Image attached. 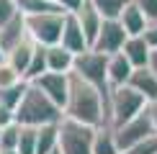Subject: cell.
I'll use <instances>...</instances> for the list:
<instances>
[{
  "instance_id": "d590c367",
  "label": "cell",
  "mask_w": 157,
  "mask_h": 154,
  "mask_svg": "<svg viewBox=\"0 0 157 154\" xmlns=\"http://www.w3.org/2000/svg\"><path fill=\"white\" fill-rule=\"evenodd\" d=\"M3 59H5V57H3V49H0V62H3Z\"/></svg>"
},
{
  "instance_id": "83f0119b",
  "label": "cell",
  "mask_w": 157,
  "mask_h": 154,
  "mask_svg": "<svg viewBox=\"0 0 157 154\" xmlns=\"http://www.w3.org/2000/svg\"><path fill=\"white\" fill-rule=\"evenodd\" d=\"M124 154H157V134L147 136L144 141H139V144H134L132 149H126Z\"/></svg>"
},
{
  "instance_id": "f1b7e54d",
  "label": "cell",
  "mask_w": 157,
  "mask_h": 154,
  "mask_svg": "<svg viewBox=\"0 0 157 154\" xmlns=\"http://www.w3.org/2000/svg\"><path fill=\"white\" fill-rule=\"evenodd\" d=\"M134 3L147 13L149 21H157V0H134Z\"/></svg>"
},
{
  "instance_id": "2e32d148",
  "label": "cell",
  "mask_w": 157,
  "mask_h": 154,
  "mask_svg": "<svg viewBox=\"0 0 157 154\" xmlns=\"http://www.w3.org/2000/svg\"><path fill=\"white\" fill-rule=\"evenodd\" d=\"M132 75H134V67H132V62L124 57V51L108 57V85H111V90L129 85Z\"/></svg>"
},
{
  "instance_id": "cb8c5ba5",
  "label": "cell",
  "mask_w": 157,
  "mask_h": 154,
  "mask_svg": "<svg viewBox=\"0 0 157 154\" xmlns=\"http://www.w3.org/2000/svg\"><path fill=\"white\" fill-rule=\"evenodd\" d=\"M36 141H39V128L21 126V139H18V154H36Z\"/></svg>"
},
{
  "instance_id": "836d02e7",
  "label": "cell",
  "mask_w": 157,
  "mask_h": 154,
  "mask_svg": "<svg viewBox=\"0 0 157 154\" xmlns=\"http://www.w3.org/2000/svg\"><path fill=\"white\" fill-rule=\"evenodd\" d=\"M0 154H18V152H0Z\"/></svg>"
},
{
  "instance_id": "52a82bcc",
  "label": "cell",
  "mask_w": 157,
  "mask_h": 154,
  "mask_svg": "<svg viewBox=\"0 0 157 154\" xmlns=\"http://www.w3.org/2000/svg\"><path fill=\"white\" fill-rule=\"evenodd\" d=\"M113 131H116V141H119V146H121V154L126 152V149H132L134 144L144 141L147 136L157 134L155 131V123H152V113H149V108H147V111H142L136 118L126 121L124 126L113 128Z\"/></svg>"
},
{
  "instance_id": "d6a6232c",
  "label": "cell",
  "mask_w": 157,
  "mask_h": 154,
  "mask_svg": "<svg viewBox=\"0 0 157 154\" xmlns=\"http://www.w3.org/2000/svg\"><path fill=\"white\" fill-rule=\"evenodd\" d=\"M149 69L157 75V51H152V59H149Z\"/></svg>"
},
{
  "instance_id": "d6986e66",
  "label": "cell",
  "mask_w": 157,
  "mask_h": 154,
  "mask_svg": "<svg viewBox=\"0 0 157 154\" xmlns=\"http://www.w3.org/2000/svg\"><path fill=\"white\" fill-rule=\"evenodd\" d=\"M93 154H121V146H119V141H116L113 126H101V128H95Z\"/></svg>"
},
{
  "instance_id": "ac0fdd59",
  "label": "cell",
  "mask_w": 157,
  "mask_h": 154,
  "mask_svg": "<svg viewBox=\"0 0 157 154\" xmlns=\"http://www.w3.org/2000/svg\"><path fill=\"white\" fill-rule=\"evenodd\" d=\"M129 85H132L136 93H139L142 98L149 103V105H152V103H157V75H155L149 67L134 69V75H132V80H129Z\"/></svg>"
},
{
  "instance_id": "277c9868",
  "label": "cell",
  "mask_w": 157,
  "mask_h": 154,
  "mask_svg": "<svg viewBox=\"0 0 157 154\" xmlns=\"http://www.w3.org/2000/svg\"><path fill=\"white\" fill-rule=\"evenodd\" d=\"M64 23H67V13L64 10L44 13V16H36V18H26L29 36L34 38L39 46H57V44H62Z\"/></svg>"
},
{
  "instance_id": "8fae6325",
  "label": "cell",
  "mask_w": 157,
  "mask_h": 154,
  "mask_svg": "<svg viewBox=\"0 0 157 154\" xmlns=\"http://www.w3.org/2000/svg\"><path fill=\"white\" fill-rule=\"evenodd\" d=\"M119 23L124 26L126 36H144V31L149 28V23H152V21L147 18V13L142 10L134 0H129L126 8H124L121 16H119Z\"/></svg>"
},
{
  "instance_id": "484cf974",
  "label": "cell",
  "mask_w": 157,
  "mask_h": 154,
  "mask_svg": "<svg viewBox=\"0 0 157 154\" xmlns=\"http://www.w3.org/2000/svg\"><path fill=\"white\" fill-rule=\"evenodd\" d=\"M18 82H26V80L3 59V62H0V90H3V87H13V85H18Z\"/></svg>"
},
{
  "instance_id": "603a6c76",
  "label": "cell",
  "mask_w": 157,
  "mask_h": 154,
  "mask_svg": "<svg viewBox=\"0 0 157 154\" xmlns=\"http://www.w3.org/2000/svg\"><path fill=\"white\" fill-rule=\"evenodd\" d=\"M18 139H21V126L18 123L0 128V152H18Z\"/></svg>"
},
{
  "instance_id": "4fadbf2b",
  "label": "cell",
  "mask_w": 157,
  "mask_h": 154,
  "mask_svg": "<svg viewBox=\"0 0 157 154\" xmlns=\"http://www.w3.org/2000/svg\"><path fill=\"white\" fill-rule=\"evenodd\" d=\"M72 16L77 18L80 28L85 31V36H88V41H90V49H93V41H95V36L101 34V26H103V21H106V18L101 16V10H98L90 0H88V3H85L77 13H72Z\"/></svg>"
},
{
  "instance_id": "4dcf8cb0",
  "label": "cell",
  "mask_w": 157,
  "mask_h": 154,
  "mask_svg": "<svg viewBox=\"0 0 157 154\" xmlns=\"http://www.w3.org/2000/svg\"><path fill=\"white\" fill-rule=\"evenodd\" d=\"M144 41L149 44V49H152V51H157V21H152V23H149V28L144 31Z\"/></svg>"
},
{
  "instance_id": "8992f818",
  "label": "cell",
  "mask_w": 157,
  "mask_h": 154,
  "mask_svg": "<svg viewBox=\"0 0 157 154\" xmlns=\"http://www.w3.org/2000/svg\"><path fill=\"white\" fill-rule=\"evenodd\" d=\"M95 128L75 123L70 118L59 121V149L62 154H93Z\"/></svg>"
},
{
  "instance_id": "7a4b0ae2",
  "label": "cell",
  "mask_w": 157,
  "mask_h": 154,
  "mask_svg": "<svg viewBox=\"0 0 157 154\" xmlns=\"http://www.w3.org/2000/svg\"><path fill=\"white\" fill-rule=\"evenodd\" d=\"M62 118H64L62 108L54 105L36 85L29 82V90H26L21 105L16 108V123L18 126H31V128H41V126H49V123H59Z\"/></svg>"
},
{
  "instance_id": "f546056e",
  "label": "cell",
  "mask_w": 157,
  "mask_h": 154,
  "mask_svg": "<svg viewBox=\"0 0 157 154\" xmlns=\"http://www.w3.org/2000/svg\"><path fill=\"white\" fill-rule=\"evenodd\" d=\"M85 3H88V0H57V5H59L64 13H77Z\"/></svg>"
},
{
  "instance_id": "8d00e7d4",
  "label": "cell",
  "mask_w": 157,
  "mask_h": 154,
  "mask_svg": "<svg viewBox=\"0 0 157 154\" xmlns=\"http://www.w3.org/2000/svg\"><path fill=\"white\" fill-rule=\"evenodd\" d=\"M49 3H57V0H49Z\"/></svg>"
},
{
  "instance_id": "e575fe53",
  "label": "cell",
  "mask_w": 157,
  "mask_h": 154,
  "mask_svg": "<svg viewBox=\"0 0 157 154\" xmlns=\"http://www.w3.org/2000/svg\"><path fill=\"white\" fill-rule=\"evenodd\" d=\"M52 154H62V149H54V152H52Z\"/></svg>"
},
{
  "instance_id": "5bb4252c",
  "label": "cell",
  "mask_w": 157,
  "mask_h": 154,
  "mask_svg": "<svg viewBox=\"0 0 157 154\" xmlns=\"http://www.w3.org/2000/svg\"><path fill=\"white\" fill-rule=\"evenodd\" d=\"M23 38H29V28H26V18L18 13L10 23H5L3 28H0V49H3V57L8 54L10 49H16Z\"/></svg>"
},
{
  "instance_id": "6da1fadb",
  "label": "cell",
  "mask_w": 157,
  "mask_h": 154,
  "mask_svg": "<svg viewBox=\"0 0 157 154\" xmlns=\"http://www.w3.org/2000/svg\"><path fill=\"white\" fill-rule=\"evenodd\" d=\"M64 118L82 123V126H90V128L108 126V98L90 82L72 75L70 98H67V105H64Z\"/></svg>"
},
{
  "instance_id": "9c48e42d",
  "label": "cell",
  "mask_w": 157,
  "mask_h": 154,
  "mask_svg": "<svg viewBox=\"0 0 157 154\" xmlns=\"http://www.w3.org/2000/svg\"><path fill=\"white\" fill-rule=\"evenodd\" d=\"M70 82H72V75H59V72H47L41 75L39 80H34L31 85H36L41 90L47 98L54 103V105H59L64 111V105H67V98H70Z\"/></svg>"
},
{
  "instance_id": "d4e9b609",
  "label": "cell",
  "mask_w": 157,
  "mask_h": 154,
  "mask_svg": "<svg viewBox=\"0 0 157 154\" xmlns=\"http://www.w3.org/2000/svg\"><path fill=\"white\" fill-rule=\"evenodd\" d=\"M90 3H93L95 8L101 10V16H103V18H119V16H121V10L126 8L129 0H90Z\"/></svg>"
},
{
  "instance_id": "ba28073f",
  "label": "cell",
  "mask_w": 157,
  "mask_h": 154,
  "mask_svg": "<svg viewBox=\"0 0 157 154\" xmlns=\"http://www.w3.org/2000/svg\"><path fill=\"white\" fill-rule=\"evenodd\" d=\"M126 31H124V26L119 23V18H106L101 26V34L95 36L93 41V49L101 51V54L106 57H113L119 54V51L124 49V44H126Z\"/></svg>"
},
{
  "instance_id": "9a60e30c",
  "label": "cell",
  "mask_w": 157,
  "mask_h": 154,
  "mask_svg": "<svg viewBox=\"0 0 157 154\" xmlns=\"http://www.w3.org/2000/svg\"><path fill=\"white\" fill-rule=\"evenodd\" d=\"M121 51H124V57L132 62L134 69H144V67H149L152 49H149V44L144 41V36H129Z\"/></svg>"
},
{
  "instance_id": "e0dca14e",
  "label": "cell",
  "mask_w": 157,
  "mask_h": 154,
  "mask_svg": "<svg viewBox=\"0 0 157 154\" xmlns=\"http://www.w3.org/2000/svg\"><path fill=\"white\" fill-rule=\"evenodd\" d=\"M75 59H77V57L72 54V51H67L62 44H57V46H47V69H49V72L72 75L75 72Z\"/></svg>"
},
{
  "instance_id": "7402d4cb",
  "label": "cell",
  "mask_w": 157,
  "mask_h": 154,
  "mask_svg": "<svg viewBox=\"0 0 157 154\" xmlns=\"http://www.w3.org/2000/svg\"><path fill=\"white\" fill-rule=\"evenodd\" d=\"M26 90H29V82H18V85H13V87H3L0 90V105L16 113V108L21 105Z\"/></svg>"
},
{
  "instance_id": "1f68e13d",
  "label": "cell",
  "mask_w": 157,
  "mask_h": 154,
  "mask_svg": "<svg viewBox=\"0 0 157 154\" xmlns=\"http://www.w3.org/2000/svg\"><path fill=\"white\" fill-rule=\"evenodd\" d=\"M149 113H152V123H155V131H157V103L149 105Z\"/></svg>"
},
{
  "instance_id": "44dd1931",
  "label": "cell",
  "mask_w": 157,
  "mask_h": 154,
  "mask_svg": "<svg viewBox=\"0 0 157 154\" xmlns=\"http://www.w3.org/2000/svg\"><path fill=\"white\" fill-rule=\"evenodd\" d=\"M54 10H62L57 3H49V0H18V13L23 18H36V16H44V13H54Z\"/></svg>"
},
{
  "instance_id": "5b68a950",
  "label": "cell",
  "mask_w": 157,
  "mask_h": 154,
  "mask_svg": "<svg viewBox=\"0 0 157 154\" xmlns=\"http://www.w3.org/2000/svg\"><path fill=\"white\" fill-rule=\"evenodd\" d=\"M72 75H77L85 82H90L93 87H98L108 98L111 85H108V57L106 54H101V51H95V49L80 54L75 59V72Z\"/></svg>"
},
{
  "instance_id": "ffe728a7",
  "label": "cell",
  "mask_w": 157,
  "mask_h": 154,
  "mask_svg": "<svg viewBox=\"0 0 157 154\" xmlns=\"http://www.w3.org/2000/svg\"><path fill=\"white\" fill-rule=\"evenodd\" d=\"M54 149H59V123L41 126L36 141V154H52Z\"/></svg>"
},
{
  "instance_id": "30bf717a",
  "label": "cell",
  "mask_w": 157,
  "mask_h": 154,
  "mask_svg": "<svg viewBox=\"0 0 157 154\" xmlns=\"http://www.w3.org/2000/svg\"><path fill=\"white\" fill-rule=\"evenodd\" d=\"M62 46L67 51H72L75 57L90 51V41H88L85 31L80 28V23H77V18L72 13H67V23H64V31H62Z\"/></svg>"
},
{
  "instance_id": "4316f807",
  "label": "cell",
  "mask_w": 157,
  "mask_h": 154,
  "mask_svg": "<svg viewBox=\"0 0 157 154\" xmlns=\"http://www.w3.org/2000/svg\"><path fill=\"white\" fill-rule=\"evenodd\" d=\"M18 16V0H0V28Z\"/></svg>"
},
{
  "instance_id": "3957f363",
  "label": "cell",
  "mask_w": 157,
  "mask_h": 154,
  "mask_svg": "<svg viewBox=\"0 0 157 154\" xmlns=\"http://www.w3.org/2000/svg\"><path fill=\"white\" fill-rule=\"evenodd\" d=\"M149 103L142 98L139 93L132 85H124V87H113L108 93V126L119 128L126 121L136 118L142 111H147Z\"/></svg>"
},
{
  "instance_id": "7c38bea8",
  "label": "cell",
  "mask_w": 157,
  "mask_h": 154,
  "mask_svg": "<svg viewBox=\"0 0 157 154\" xmlns=\"http://www.w3.org/2000/svg\"><path fill=\"white\" fill-rule=\"evenodd\" d=\"M36 46L39 44L29 36V38H23L16 49H10L8 54H5V62H8L23 80H26V72H29V67H31V59H34V54H36Z\"/></svg>"
}]
</instances>
